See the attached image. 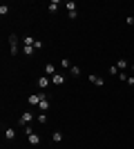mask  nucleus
Wrapping results in <instances>:
<instances>
[{"mask_svg":"<svg viewBox=\"0 0 134 149\" xmlns=\"http://www.w3.org/2000/svg\"><path fill=\"white\" fill-rule=\"evenodd\" d=\"M7 13H9V5H0V16L5 18Z\"/></svg>","mask_w":134,"mask_h":149,"instance_id":"21","label":"nucleus"},{"mask_svg":"<svg viewBox=\"0 0 134 149\" xmlns=\"http://www.w3.org/2000/svg\"><path fill=\"white\" fill-rule=\"evenodd\" d=\"M43 47H45V42H40V40H36V45H34V49H36V51H40V49H43Z\"/></svg>","mask_w":134,"mask_h":149,"instance_id":"24","label":"nucleus"},{"mask_svg":"<svg viewBox=\"0 0 134 149\" xmlns=\"http://www.w3.org/2000/svg\"><path fill=\"white\" fill-rule=\"evenodd\" d=\"M49 93H45V91H40V93H32V96H27V105L29 107H38L40 105V100L43 98H47Z\"/></svg>","mask_w":134,"mask_h":149,"instance_id":"1","label":"nucleus"},{"mask_svg":"<svg viewBox=\"0 0 134 149\" xmlns=\"http://www.w3.org/2000/svg\"><path fill=\"white\" fill-rule=\"evenodd\" d=\"M5 140L7 143H13V140H16V129H13V127H7L5 129Z\"/></svg>","mask_w":134,"mask_h":149,"instance_id":"7","label":"nucleus"},{"mask_svg":"<svg viewBox=\"0 0 134 149\" xmlns=\"http://www.w3.org/2000/svg\"><path fill=\"white\" fill-rule=\"evenodd\" d=\"M51 85H56V87H63V85H65V76H63V74L51 76Z\"/></svg>","mask_w":134,"mask_h":149,"instance_id":"9","label":"nucleus"},{"mask_svg":"<svg viewBox=\"0 0 134 149\" xmlns=\"http://www.w3.org/2000/svg\"><path fill=\"white\" fill-rule=\"evenodd\" d=\"M125 22H128V25H132V27H134V18H132V16H128V18H125Z\"/></svg>","mask_w":134,"mask_h":149,"instance_id":"25","label":"nucleus"},{"mask_svg":"<svg viewBox=\"0 0 134 149\" xmlns=\"http://www.w3.org/2000/svg\"><path fill=\"white\" fill-rule=\"evenodd\" d=\"M119 74H121V69L116 65H109V76H119Z\"/></svg>","mask_w":134,"mask_h":149,"instance_id":"19","label":"nucleus"},{"mask_svg":"<svg viewBox=\"0 0 134 149\" xmlns=\"http://www.w3.org/2000/svg\"><path fill=\"white\" fill-rule=\"evenodd\" d=\"M36 85H38V89H40V91H45V89H47V87L51 85V78H49V76H40L38 80H36Z\"/></svg>","mask_w":134,"mask_h":149,"instance_id":"4","label":"nucleus"},{"mask_svg":"<svg viewBox=\"0 0 134 149\" xmlns=\"http://www.w3.org/2000/svg\"><path fill=\"white\" fill-rule=\"evenodd\" d=\"M60 67H65V69H72V60H69V58H63V60H60Z\"/></svg>","mask_w":134,"mask_h":149,"instance_id":"20","label":"nucleus"},{"mask_svg":"<svg viewBox=\"0 0 134 149\" xmlns=\"http://www.w3.org/2000/svg\"><path fill=\"white\" fill-rule=\"evenodd\" d=\"M67 18H69V20H76L78 18V11H67Z\"/></svg>","mask_w":134,"mask_h":149,"instance_id":"23","label":"nucleus"},{"mask_svg":"<svg viewBox=\"0 0 134 149\" xmlns=\"http://www.w3.org/2000/svg\"><path fill=\"white\" fill-rule=\"evenodd\" d=\"M123 82H125V85H130V87H134V76H128Z\"/></svg>","mask_w":134,"mask_h":149,"instance_id":"22","label":"nucleus"},{"mask_svg":"<svg viewBox=\"0 0 134 149\" xmlns=\"http://www.w3.org/2000/svg\"><path fill=\"white\" fill-rule=\"evenodd\" d=\"M22 45H27V47H34V45H36V38H34V36H22Z\"/></svg>","mask_w":134,"mask_h":149,"instance_id":"13","label":"nucleus"},{"mask_svg":"<svg viewBox=\"0 0 134 149\" xmlns=\"http://www.w3.org/2000/svg\"><path fill=\"white\" fill-rule=\"evenodd\" d=\"M36 123H40V125H47V113H43V111H40L38 116H36Z\"/></svg>","mask_w":134,"mask_h":149,"instance_id":"16","label":"nucleus"},{"mask_svg":"<svg viewBox=\"0 0 134 149\" xmlns=\"http://www.w3.org/2000/svg\"><path fill=\"white\" fill-rule=\"evenodd\" d=\"M58 9H60V2H58V0H51L49 5H47V11L49 13H56Z\"/></svg>","mask_w":134,"mask_h":149,"instance_id":"11","label":"nucleus"},{"mask_svg":"<svg viewBox=\"0 0 134 149\" xmlns=\"http://www.w3.org/2000/svg\"><path fill=\"white\" fill-rule=\"evenodd\" d=\"M87 80L92 82V85H96V87H105V78H101V76H96V74H89Z\"/></svg>","mask_w":134,"mask_h":149,"instance_id":"5","label":"nucleus"},{"mask_svg":"<svg viewBox=\"0 0 134 149\" xmlns=\"http://www.w3.org/2000/svg\"><path fill=\"white\" fill-rule=\"evenodd\" d=\"M18 45H20V38L16 36V33H11V36H9V54H11L13 58L18 56Z\"/></svg>","mask_w":134,"mask_h":149,"instance_id":"2","label":"nucleus"},{"mask_svg":"<svg viewBox=\"0 0 134 149\" xmlns=\"http://www.w3.org/2000/svg\"><path fill=\"white\" fill-rule=\"evenodd\" d=\"M132 74H134V62H132Z\"/></svg>","mask_w":134,"mask_h":149,"instance_id":"26","label":"nucleus"},{"mask_svg":"<svg viewBox=\"0 0 134 149\" xmlns=\"http://www.w3.org/2000/svg\"><path fill=\"white\" fill-rule=\"evenodd\" d=\"M38 109H40V111H43V113H47V111H49V109H51L49 96H47V98H43V100H40V105H38Z\"/></svg>","mask_w":134,"mask_h":149,"instance_id":"8","label":"nucleus"},{"mask_svg":"<svg viewBox=\"0 0 134 149\" xmlns=\"http://www.w3.org/2000/svg\"><path fill=\"white\" fill-rule=\"evenodd\" d=\"M58 71H56V67H54V62H47V65H45V76H56Z\"/></svg>","mask_w":134,"mask_h":149,"instance_id":"10","label":"nucleus"},{"mask_svg":"<svg viewBox=\"0 0 134 149\" xmlns=\"http://www.w3.org/2000/svg\"><path fill=\"white\" fill-rule=\"evenodd\" d=\"M116 67L121 69V71H125V69H128V60H125V58H119V60H116Z\"/></svg>","mask_w":134,"mask_h":149,"instance_id":"15","label":"nucleus"},{"mask_svg":"<svg viewBox=\"0 0 134 149\" xmlns=\"http://www.w3.org/2000/svg\"><path fill=\"white\" fill-rule=\"evenodd\" d=\"M65 9H67V11H78V9H76V2H72V0H69V2H65Z\"/></svg>","mask_w":134,"mask_h":149,"instance_id":"18","label":"nucleus"},{"mask_svg":"<svg viewBox=\"0 0 134 149\" xmlns=\"http://www.w3.org/2000/svg\"><path fill=\"white\" fill-rule=\"evenodd\" d=\"M22 54H25L27 58H32V56H36V49H34V47H27V45H22Z\"/></svg>","mask_w":134,"mask_h":149,"instance_id":"12","label":"nucleus"},{"mask_svg":"<svg viewBox=\"0 0 134 149\" xmlns=\"http://www.w3.org/2000/svg\"><path fill=\"white\" fill-rule=\"evenodd\" d=\"M34 120H36L34 111H22V116L18 118V125H20V127H27V125H32Z\"/></svg>","mask_w":134,"mask_h":149,"instance_id":"3","label":"nucleus"},{"mask_svg":"<svg viewBox=\"0 0 134 149\" xmlns=\"http://www.w3.org/2000/svg\"><path fill=\"white\" fill-rule=\"evenodd\" d=\"M51 140H54V143H63V140H65L63 131H54V134H51Z\"/></svg>","mask_w":134,"mask_h":149,"instance_id":"14","label":"nucleus"},{"mask_svg":"<svg viewBox=\"0 0 134 149\" xmlns=\"http://www.w3.org/2000/svg\"><path fill=\"white\" fill-rule=\"evenodd\" d=\"M27 140H29L32 147H38V145H40V136L36 134V131H34V134H27Z\"/></svg>","mask_w":134,"mask_h":149,"instance_id":"6","label":"nucleus"},{"mask_svg":"<svg viewBox=\"0 0 134 149\" xmlns=\"http://www.w3.org/2000/svg\"><path fill=\"white\" fill-rule=\"evenodd\" d=\"M69 74H72V76H76V78H78V76H81V67H78V65H72Z\"/></svg>","mask_w":134,"mask_h":149,"instance_id":"17","label":"nucleus"}]
</instances>
